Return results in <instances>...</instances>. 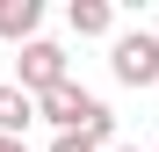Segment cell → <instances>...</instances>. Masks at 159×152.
<instances>
[{
    "mask_svg": "<svg viewBox=\"0 0 159 152\" xmlns=\"http://www.w3.org/2000/svg\"><path fill=\"white\" fill-rule=\"evenodd\" d=\"M109 152H138V145H109Z\"/></svg>",
    "mask_w": 159,
    "mask_h": 152,
    "instance_id": "cell-9",
    "label": "cell"
},
{
    "mask_svg": "<svg viewBox=\"0 0 159 152\" xmlns=\"http://www.w3.org/2000/svg\"><path fill=\"white\" fill-rule=\"evenodd\" d=\"M51 152H101V145H94L87 131H72V138H51Z\"/></svg>",
    "mask_w": 159,
    "mask_h": 152,
    "instance_id": "cell-7",
    "label": "cell"
},
{
    "mask_svg": "<svg viewBox=\"0 0 159 152\" xmlns=\"http://www.w3.org/2000/svg\"><path fill=\"white\" fill-rule=\"evenodd\" d=\"M15 72H22V87H29L36 101H43L51 87H65V80H72V72H65V51H58V44H43V36H36V44H22V65H15Z\"/></svg>",
    "mask_w": 159,
    "mask_h": 152,
    "instance_id": "cell-3",
    "label": "cell"
},
{
    "mask_svg": "<svg viewBox=\"0 0 159 152\" xmlns=\"http://www.w3.org/2000/svg\"><path fill=\"white\" fill-rule=\"evenodd\" d=\"M43 123H58V138H72V131H87L94 145H109V138H116L109 101H101V94H87V87H72V80L43 94Z\"/></svg>",
    "mask_w": 159,
    "mask_h": 152,
    "instance_id": "cell-1",
    "label": "cell"
},
{
    "mask_svg": "<svg viewBox=\"0 0 159 152\" xmlns=\"http://www.w3.org/2000/svg\"><path fill=\"white\" fill-rule=\"evenodd\" d=\"M43 116V101L22 80H0V138H29V123Z\"/></svg>",
    "mask_w": 159,
    "mask_h": 152,
    "instance_id": "cell-4",
    "label": "cell"
},
{
    "mask_svg": "<svg viewBox=\"0 0 159 152\" xmlns=\"http://www.w3.org/2000/svg\"><path fill=\"white\" fill-rule=\"evenodd\" d=\"M0 152H29V145H22V138H0Z\"/></svg>",
    "mask_w": 159,
    "mask_h": 152,
    "instance_id": "cell-8",
    "label": "cell"
},
{
    "mask_svg": "<svg viewBox=\"0 0 159 152\" xmlns=\"http://www.w3.org/2000/svg\"><path fill=\"white\" fill-rule=\"evenodd\" d=\"M36 22H43V0H0V36L36 44Z\"/></svg>",
    "mask_w": 159,
    "mask_h": 152,
    "instance_id": "cell-5",
    "label": "cell"
},
{
    "mask_svg": "<svg viewBox=\"0 0 159 152\" xmlns=\"http://www.w3.org/2000/svg\"><path fill=\"white\" fill-rule=\"evenodd\" d=\"M109 72H116L123 87H159V36H145V29L116 36L109 44Z\"/></svg>",
    "mask_w": 159,
    "mask_h": 152,
    "instance_id": "cell-2",
    "label": "cell"
},
{
    "mask_svg": "<svg viewBox=\"0 0 159 152\" xmlns=\"http://www.w3.org/2000/svg\"><path fill=\"white\" fill-rule=\"evenodd\" d=\"M65 22H72V36H109L116 29V7H109V0H72Z\"/></svg>",
    "mask_w": 159,
    "mask_h": 152,
    "instance_id": "cell-6",
    "label": "cell"
}]
</instances>
